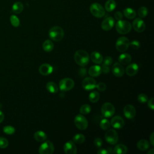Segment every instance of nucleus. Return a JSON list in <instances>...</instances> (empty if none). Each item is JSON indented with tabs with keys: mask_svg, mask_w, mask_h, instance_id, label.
I'll use <instances>...</instances> for the list:
<instances>
[{
	"mask_svg": "<svg viewBox=\"0 0 154 154\" xmlns=\"http://www.w3.org/2000/svg\"><path fill=\"white\" fill-rule=\"evenodd\" d=\"M116 29L118 33L120 34H126L131 31L132 25L129 22L121 19L118 20L116 23Z\"/></svg>",
	"mask_w": 154,
	"mask_h": 154,
	"instance_id": "nucleus-3",
	"label": "nucleus"
},
{
	"mask_svg": "<svg viewBox=\"0 0 154 154\" xmlns=\"http://www.w3.org/2000/svg\"><path fill=\"white\" fill-rule=\"evenodd\" d=\"M103 64L109 66L112 63V59L111 57L107 56L104 59H103Z\"/></svg>",
	"mask_w": 154,
	"mask_h": 154,
	"instance_id": "nucleus-42",
	"label": "nucleus"
},
{
	"mask_svg": "<svg viewBox=\"0 0 154 154\" xmlns=\"http://www.w3.org/2000/svg\"><path fill=\"white\" fill-rule=\"evenodd\" d=\"M96 87L97 88V89L99 91H103L106 90V84L102 82H99L97 84H96Z\"/></svg>",
	"mask_w": 154,
	"mask_h": 154,
	"instance_id": "nucleus-41",
	"label": "nucleus"
},
{
	"mask_svg": "<svg viewBox=\"0 0 154 154\" xmlns=\"http://www.w3.org/2000/svg\"><path fill=\"white\" fill-rule=\"evenodd\" d=\"M116 7V2L114 0H108L105 4V10L108 12L112 11Z\"/></svg>",
	"mask_w": 154,
	"mask_h": 154,
	"instance_id": "nucleus-30",
	"label": "nucleus"
},
{
	"mask_svg": "<svg viewBox=\"0 0 154 154\" xmlns=\"http://www.w3.org/2000/svg\"><path fill=\"white\" fill-rule=\"evenodd\" d=\"M128 152L127 147L123 144H117L113 149L112 153L116 154H125Z\"/></svg>",
	"mask_w": 154,
	"mask_h": 154,
	"instance_id": "nucleus-23",
	"label": "nucleus"
},
{
	"mask_svg": "<svg viewBox=\"0 0 154 154\" xmlns=\"http://www.w3.org/2000/svg\"><path fill=\"white\" fill-rule=\"evenodd\" d=\"M74 60L77 64L81 67H84L89 63L90 56L87 52L81 49L75 52Z\"/></svg>",
	"mask_w": 154,
	"mask_h": 154,
	"instance_id": "nucleus-1",
	"label": "nucleus"
},
{
	"mask_svg": "<svg viewBox=\"0 0 154 154\" xmlns=\"http://www.w3.org/2000/svg\"><path fill=\"white\" fill-rule=\"evenodd\" d=\"M63 149L66 154H75L77 152V148L75 143L72 141H67L63 146Z\"/></svg>",
	"mask_w": 154,
	"mask_h": 154,
	"instance_id": "nucleus-13",
	"label": "nucleus"
},
{
	"mask_svg": "<svg viewBox=\"0 0 154 154\" xmlns=\"http://www.w3.org/2000/svg\"><path fill=\"white\" fill-rule=\"evenodd\" d=\"M74 123L77 128L80 130H85L87 128L88 123L87 119L82 114H78L74 119Z\"/></svg>",
	"mask_w": 154,
	"mask_h": 154,
	"instance_id": "nucleus-9",
	"label": "nucleus"
},
{
	"mask_svg": "<svg viewBox=\"0 0 154 154\" xmlns=\"http://www.w3.org/2000/svg\"><path fill=\"white\" fill-rule=\"evenodd\" d=\"M112 73L117 77H121L124 75L125 69L119 63H115L111 68Z\"/></svg>",
	"mask_w": 154,
	"mask_h": 154,
	"instance_id": "nucleus-17",
	"label": "nucleus"
},
{
	"mask_svg": "<svg viewBox=\"0 0 154 154\" xmlns=\"http://www.w3.org/2000/svg\"><path fill=\"white\" fill-rule=\"evenodd\" d=\"M114 17H115V19L117 20H121L123 18V14L120 11H117L114 14Z\"/></svg>",
	"mask_w": 154,
	"mask_h": 154,
	"instance_id": "nucleus-45",
	"label": "nucleus"
},
{
	"mask_svg": "<svg viewBox=\"0 0 154 154\" xmlns=\"http://www.w3.org/2000/svg\"><path fill=\"white\" fill-rule=\"evenodd\" d=\"M105 139L110 144H115L118 142L119 135L117 131L111 129L108 130L105 134Z\"/></svg>",
	"mask_w": 154,
	"mask_h": 154,
	"instance_id": "nucleus-10",
	"label": "nucleus"
},
{
	"mask_svg": "<svg viewBox=\"0 0 154 154\" xmlns=\"http://www.w3.org/2000/svg\"><path fill=\"white\" fill-rule=\"evenodd\" d=\"M51 39L55 42H58L63 39L64 32L62 28L58 26H54L52 27L48 32Z\"/></svg>",
	"mask_w": 154,
	"mask_h": 154,
	"instance_id": "nucleus-2",
	"label": "nucleus"
},
{
	"mask_svg": "<svg viewBox=\"0 0 154 154\" xmlns=\"http://www.w3.org/2000/svg\"><path fill=\"white\" fill-rule=\"evenodd\" d=\"M99 126L102 129L105 130V131L108 130L111 126L110 122L106 119H103L100 122Z\"/></svg>",
	"mask_w": 154,
	"mask_h": 154,
	"instance_id": "nucleus-33",
	"label": "nucleus"
},
{
	"mask_svg": "<svg viewBox=\"0 0 154 154\" xmlns=\"http://www.w3.org/2000/svg\"><path fill=\"white\" fill-rule=\"evenodd\" d=\"M129 46L134 49H138L140 47V43L137 40H133L129 43Z\"/></svg>",
	"mask_w": 154,
	"mask_h": 154,
	"instance_id": "nucleus-40",
	"label": "nucleus"
},
{
	"mask_svg": "<svg viewBox=\"0 0 154 154\" xmlns=\"http://www.w3.org/2000/svg\"><path fill=\"white\" fill-rule=\"evenodd\" d=\"M4 119V113L0 110V123L2 122Z\"/></svg>",
	"mask_w": 154,
	"mask_h": 154,
	"instance_id": "nucleus-49",
	"label": "nucleus"
},
{
	"mask_svg": "<svg viewBox=\"0 0 154 154\" xmlns=\"http://www.w3.org/2000/svg\"><path fill=\"white\" fill-rule=\"evenodd\" d=\"M97 153L98 154H109V152L108 149H105L103 148L102 149H99L97 151Z\"/></svg>",
	"mask_w": 154,
	"mask_h": 154,
	"instance_id": "nucleus-47",
	"label": "nucleus"
},
{
	"mask_svg": "<svg viewBox=\"0 0 154 154\" xmlns=\"http://www.w3.org/2000/svg\"><path fill=\"white\" fill-rule=\"evenodd\" d=\"M53 70V67L51 64L47 63L42 64L38 69L40 73L43 76H47L50 75L51 73H52Z\"/></svg>",
	"mask_w": 154,
	"mask_h": 154,
	"instance_id": "nucleus-18",
	"label": "nucleus"
},
{
	"mask_svg": "<svg viewBox=\"0 0 154 154\" xmlns=\"http://www.w3.org/2000/svg\"><path fill=\"white\" fill-rule=\"evenodd\" d=\"M34 139L38 142L45 141L47 138V135L45 132L42 131H38L35 132L34 134Z\"/></svg>",
	"mask_w": 154,
	"mask_h": 154,
	"instance_id": "nucleus-24",
	"label": "nucleus"
},
{
	"mask_svg": "<svg viewBox=\"0 0 154 154\" xmlns=\"http://www.w3.org/2000/svg\"><path fill=\"white\" fill-rule=\"evenodd\" d=\"M90 11L93 16L97 18L102 17L105 14V8L100 4L97 2L93 3L90 5Z\"/></svg>",
	"mask_w": 154,
	"mask_h": 154,
	"instance_id": "nucleus-4",
	"label": "nucleus"
},
{
	"mask_svg": "<svg viewBox=\"0 0 154 154\" xmlns=\"http://www.w3.org/2000/svg\"><path fill=\"white\" fill-rule=\"evenodd\" d=\"M47 90L51 93H57L58 91V85L54 82H48L46 85Z\"/></svg>",
	"mask_w": 154,
	"mask_h": 154,
	"instance_id": "nucleus-26",
	"label": "nucleus"
},
{
	"mask_svg": "<svg viewBox=\"0 0 154 154\" xmlns=\"http://www.w3.org/2000/svg\"><path fill=\"white\" fill-rule=\"evenodd\" d=\"M153 136H154V132H152L150 136V144L152 146H154V138H153Z\"/></svg>",
	"mask_w": 154,
	"mask_h": 154,
	"instance_id": "nucleus-48",
	"label": "nucleus"
},
{
	"mask_svg": "<svg viewBox=\"0 0 154 154\" xmlns=\"http://www.w3.org/2000/svg\"><path fill=\"white\" fill-rule=\"evenodd\" d=\"M101 70H102V72H103L104 73H108L109 72L110 68L108 66L102 64V67H101Z\"/></svg>",
	"mask_w": 154,
	"mask_h": 154,
	"instance_id": "nucleus-44",
	"label": "nucleus"
},
{
	"mask_svg": "<svg viewBox=\"0 0 154 154\" xmlns=\"http://www.w3.org/2000/svg\"><path fill=\"white\" fill-rule=\"evenodd\" d=\"M138 149L141 151L146 150L149 147V143L147 140L144 139H141L139 140L137 144Z\"/></svg>",
	"mask_w": 154,
	"mask_h": 154,
	"instance_id": "nucleus-25",
	"label": "nucleus"
},
{
	"mask_svg": "<svg viewBox=\"0 0 154 154\" xmlns=\"http://www.w3.org/2000/svg\"><path fill=\"white\" fill-rule=\"evenodd\" d=\"M90 111H91V106L88 104L82 105L79 109V112L82 114H87Z\"/></svg>",
	"mask_w": 154,
	"mask_h": 154,
	"instance_id": "nucleus-34",
	"label": "nucleus"
},
{
	"mask_svg": "<svg viewBox=\"0 0 154 154\" xmlns=\"http://www.w3.org/2000/svg\"><path fill=\"white\" fill-rule=\"evenodd\" d=\"M54 43H52V42L50 40H45L43 45H42V48L43 49L47 52H51L53 49H54Z\"/></svg>",
	"mask_w": 154,
	"mask_h": 154,
	"instance_id": "nucleus-28",
	"label": "nucleus"
},
{
	"mask_svg": "<svg viewBox=\"0 0 154 154\" xmlns=\"http://www.w3.org/2000/svg\"><path fill=\"white\" fill-rule=\"evenodd\" d=\"M23 10V5L20 2H16L12 6V11L15 14L20 13Z\"/></svg>",
	"mask_w": 154,
	"mask_h": 154,
	"instance_id": "nucleus-29",
	"label": "nucleus"
},
{
	"mask_svg": "<svg viewBox=\"0 0 154 154\" xmlns=\"http://www.w3.org/2000/svg\"><path fill=\"white\" fill-rule=\"evenodd\" d=\"M115 24L114 19L112 17H108L105 18L101 23V28L104 31H109L111 29Z\"/></svg>",
	"mask_w": 154,
	"mask_h": 154,
	"instance_id": "nucleus-15",
	"label": "nucleus"
},
{
	"mask_svg": "<svg viewBox=\"0 0 154 154\" xmlns=\"http://www.w3.org/2000/svg\"><path fill=\"white\" fill-rule=\"evenodd\" d=\"M54 152V146L49 140L43 142L38 148V153L40 154H52Z\"/></svg>",
	"mask_w": 154,
	"mask_h": 154,
	"instance_id": "nucleus-8",
	"label": "nucleus"
},
{
	"mask_svg": "<svg viewBox=\"0 0 154 154\" xmlns=\"http://www.w3.org/2000/svg\"><path fill=\"white\" fill-rule=\"evenodd\" d=\"M129 43L130 42L127 37H120L116 41V48L119 52H124L128 49Z\"/></svg>",
	"mask_w": 154,
	"mask_h": 154,
	"instance_id": "nucleus-5",
	"label": "nucleus"
},
{
	"mask_svg": "<svg viewBox=\"0 0 154 154\" xmlns=\"http://www.w3.org/2000/svg\"><path fill=\"white\" fill-rule=\"evenodd\" d=\"M138 69V66L136 63L130 64L126 68V73L129 76H133L137 73Z\"/></svg>",
	"mask_w": 154,
	"mask_h": 154,
	"instance_id": "nucleus-19",
	"label": "nucleus"
},
{
	"mask_svg": "<svg viewBox=\"0 0 154 154\" xmlns=\"http://www.w3.org/2000/svg\"><path fill=\"white\" fill-rule=\"evenodd\" d=\"M147 105L148 107L151 109L152 110H153L154 109V104H153V98L152 97L150 99H149V100H147Z\"/></svg>",
	"mask_w": 154,
	"mask_h": 154,
	"instance_id": "nucleus-46",
	"label": "nucleus"
},
{
	"mask_svg": "<svg viewBox=\"0 0 154 154\" xmlns=\"http://www.w3.org/2000/svg\"><path fill=\"white\" fill-rule=\"evenodd\" d=\"M8 145V140L2 137H0V148L4 149L6 148Z\"/></svg>",
	"mask_w": 154,
	"mask_h": 154,
	"instance_id": "nucleus-38",
	"label": "nucleus"
},
{
	"mask_svg": "<svg viewBox=\"0 0 154 154\" xmlns=\"http://www.w3.org/2000/svg\"><path fill=\"white\" fill-rule=\"evenodd\" d=\"M110 124L114 128L121 129L125 125V121L122 117L116 116L111 119Z\"/></svg>",
	"mask_w": 154,
	"mask_h": 154,
	"instance_id": "nucleus-16",
	"label": "nucleus"
},
{
	"mask_svg": "<svg viewBox=\"0 0 154 154\" xmlns=\"http://www.w3.org/2000/svg\"><path fill=\"white\" fill-rule=\"evenodd\" d=\"M90 58L91 61L96 64H101L103 61L102 55H101V54H100L99 52H97V51H94L91 54Z\"/></svg>",
	"mask_w": 154,
	"mask_h": 154,
	"instance_id": "nucleus-22",
	"label": "nucleus"
},
{
	"mask_svg": "<svg viewBox=\"0 0 154 154\" xmlns=\"http://www.w3.org/2000/svg\"><path fill=\"white\" fill-rule=\"evenodd\" d=\"M123 14L126 18L132 19L136 16V12L131 8H126L123 10Z\"/></svg>",
	"mask_w": 154,
	"mask_h": 154,
	"instance_id": "nucleus-27",
	"label": "nucleus"
},
{
	"mask_svg": "<svg viewBox=\"0 0 154 154\" xmlns=\"http://www.w3.org/2000/svg\"><path fill=\"white\" fill-rule=\"evenodd\" d=\"M123 114L127 119H132L136 115L135 108L132 105H126L123 108Z\"/></svg>",
	"mask_w": 154,
	"mask_h": 154,
	"instance_id": "nucleus-12",
	"label": "nucleus"
},
{
	"mask_svg": "<svg viewBox=\"0 0 154 154\" xmlns=\"http://www.w3.org/2000/svg\"><path fill=\"white\" fill-rule=\"evenodd\" d=\"M101 113L105 118H109L112 117L115 113V108L114 105L109 103H104L101 107Z\"/></svg>",
	"mask_w": 154,
	"mask_h": 154,
	"instance_id": "nucleus-6",
	"label": "nucleus"
},
{
	"mask_svg": "<svg viewBox=\"0 0 154 154\" xmlns=\"http://www.w3.org/2000/svg\"><path fill=\"white\" fill-rule=\"evenodd\" d=\"M148 13V10L146 7H141L138 10V15L140 18L145 17Z\"/></svg>",
	"mask_w": 154,
	"mask_h": 154,
	"instance_id": "nucleus-35",
	"label": "nucleus"
},
{
	"mask_svg": "<svg viewBox=\"0 0 154 154\" xmlns=\"http://www.w3.org/2000/svg\"><path fill=\"white\" fill-rule=\"evenodd\" d=\"M99 97H100V95H99V93L96 91H91L90 94H89V96H88V99H89V100L92 102V103H96L97 102L99 99Z\"/></svg>",
	"mask_w": 154,
	"mask_h": 154,
	"instance_id": "nucleus-32",
	"label": "nucleus"
},
{
	"mask_svg": "<svg viewBox=\"0 0 154 154\" xmlns=\"http://www.w3.org/2000/svg\"><path fill=\"white\" fill-rule=\"evenodd\" d=\"M101 67L98 65L92 66L88 69V74L91 77L99 76L101 74Z\"/></svg>",
	"mask_w": 154,
	"mask_h": 154,
	"instance_id": "nucleus-20",
	"label": "nucleus"
},
{
	"mask_svg": "<svg viewBox=\"0 0 154 154\" xmlns=\"http://www.w3.org/2000/svg\"><path fill=\"white\" fill-rule=\"evenodd\" d=\"M153 153H154V149L153 148H152L148 152V154H153Z\"/></svg>",
	"mask_w": 154,
	"mask_h": 154,
	"instance_id": "nucleus-50",
	"label": "nucleus"
},
{
	"mask_svg": "<svg viewBox=\"0 0 154 154\" xmlns=\"http://www.w3.org/2000/svg\"><path fill=\"white\" fill-rule=\"evenodd\" d=\"M3 131L6 134L12 135L15 132V128L12 126L8 125L3 128Z\"/></svg>",
	"mask_w": 154,
	"mask_h": 154,
	"instance_id": "nucleus-36",
	"label": "nucleus"
},
{
	"mask_svg": "<svg viewBox=\"0 0 154 154\" xmlns=\"http://www.w3.org/2000/svg\"><path fill=\"white\" fill-rule=\"evenodd\" d=\"M102 144H103V141L102 140L101 138H96L94 140V146L97 147V148H100L102 146Z\"/></svg>",
	"mask_w": 154,
	"mask_h": 154,
	"instance_id": "nucleus-43",
	"label": "nucleus"
},
{
	"mask_svg": "<svg viewBox=\"0 0 154 154\" xmlns=\"http://www.w3.org/2000/svg\"><path fill=\"white\" fill-rule=\"evenodd\" d=\"M85 137L82 134H75L73 137V141L76 144H82L85 141Z\"/></svg>",
	"mask_w": 154,
	"mask_h": 154,
	"instance_id": "nucleus-31",
	"label": "nucleus"
},
{
	"mask_svg": "<svg viewBox=\"0 0 154 154\" xmlns=\"http://www.w3.org/2000/svg\"><path fill=\"white\" fill-rule=\"evenodd\" d=\"M132 60L131 55L128 53H123L119 56L118 60L119 63L123 65H126L131 63Z\"/></svg>",
	"mask_w": 154,
	"mask_h": 154,
	"instance_id": "nucleus-21",
	"label": "nucleus"
},
{
	"mask_svg": "<svg viewBox=\"0 0 154 154\" xmlns=\"http://www.w3.org/2000/svg\"><path fill=\"white\" fill-rule=\"evenodd\" d=\"M132 26L137 32H142L146 28V24L141 18H136L133 21Z\"/></svg>",
	"mask_w": 154,
	"mask_h": 154,
	"instance_id": "nucleus-14",
	"label": "nucleus"
},
{
	"mask_svg": "<svg viewBox=\"0 0 154 154\" xmlns=\"http://www.w3.org/2000/svg\"><path fill=\"white\" fill-rule=\"evenodd\" d=\"M75 85L73 80L69 78H63L59 82V88L62 91H67L72 90Z\"/></svg>",
	"mask_w": 154,
	"mask_h": 154,
	"instance_id": "nucleus-7",
	"label": "nucleus"
},
{
	"mask_svg": "<svg viewBox=\"0 0 154 154\" xmlns=\"http://www.w3.org/2000/svg\"><path fill=\"white\" fill-rule=\"evenodd\" d=\"M138 100L141 102V103H146L147 102L148 100V97L146 94H143V93H141V94H140L138 96Z\"/></svg>",
	"mask_w": 154,
	"mask_h": 154,
	"instance_id": "nucleus-39",
	"label": "nucleus"
},
{
	"mask_svg": "<svg viewBox=\"0 0 154 154\" xmlns=\"http://www.w3.org/2000/svg\"><path fill=\"white\" fill-rule=\"evenodd\" d=\"M10 22L11 25L14 27H17L20 25V20L19 18L15 15H11L10 16Z\"/></svg>",
	"mask_w": 154,
	"mask_h": 154,
	"instance_id": "nucleus-37",
	"label": "nucleus"
},
{
	"mask_svg": "<svg viewBox=\"0 0 154 154\" xmlns=\"http://www.w3.org/2000/svg\"><path fill=\"white\" fill-rule=\"evenodd\" d=\"M96 81L91 77H86L82 82V87L85 90H93L96 87Z\"/></svg>",
	"mask_w": 154,
	"mask_h": 154,
	"instance_id": "nucleus-11",
	"label": "nucleus"
}]
</instances>
